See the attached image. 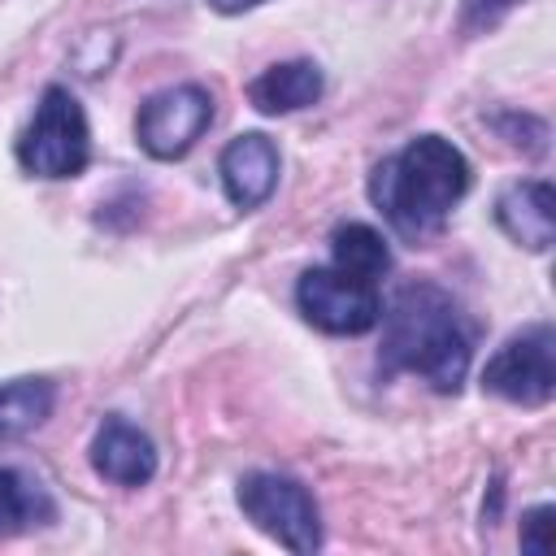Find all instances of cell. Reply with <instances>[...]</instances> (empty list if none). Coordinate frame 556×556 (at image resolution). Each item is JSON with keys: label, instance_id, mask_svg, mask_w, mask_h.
I'll list each match as a JSON object with an SVG mask.
<instances>
[{"label": "cell", "instance_id": "7c38bea8", "mask_svg": "<svg viewBox=\"0 0 556 556\" xmlns=\"http://www.w3.org/2000/svg\"><path fill=\"white\" fill-rule=\"evenodd\" d=\"M56 404V387L48 378H13L0 387V443L17 439L48 421Z\"/></svg>", "mask_w": 556, "mask_h": 556}, {"label": "cell", "instance_id": "277c9868", "mask_svg": "<svg viewBox=\"0 0 556 556\" xmlns=\"http://www.w3.org/2000/svg\"><path fill=\"white\" fill-rule=\"evenodd\" d=\"M239 508H243V517L261 534H269L287 552H317L321 547L317 504H313L308 486H300L295 478H282V473H248L239 482Z\"/></svg>", "mask_w": 556, "mask_h": 556}, {"label": "cell", "instance_id": "5bb4252c", "mask_svg": "<svg viewBox=\"0 0 556 556\" xmlns=\"http://www.w3.org/2000/svg\"><path fill=\"white\" fill-rule=\"evenodd\" d=\"M48 513L52 508L39 495V486H30L22 473L0 465V534H17V530H26L30 521H39Z\"/></svg>", "mask_w": 556, "mask_h": 556}, {"label": "cell", "instance_id": "5b68a950", "mask_svg": "<svg viewBox=\"0 0 556 556\" xmlns=\"http://www.w3.org/2000/svg\"><path fill=\"white\" fill-rule=\"evenodd\" d=\"M295 304H300L304 321H313L326 334H365L382 317L378 287L339 265L304 269L300 287H295Z\"/></svg>", "mask_w": 556, "mask_h": 556}, {"label": "cell", "instance_id": "8fae6325", "mask_svg": "<svg viewBox=\"0 0 556 556\" xmlns=\"http://www.w3.org/2000/svg\"><path fill=\"white\" fill-rule=\"evenodd\" d=\"M321 96V70L313 61H282L252 78L248 100L261 113H295Z\"/></svg>", "mask_w": 556, "mask_h": 556}, {"label": "cell", "instance_id": "4fadbf2b", "mask_svg": "<svg viewBox=\"0 0 556 556\" xmlns=\"http://www.w3.org/2000/svg\"><path fill=\"white\" fill-rule=\"evenodd\" d=\"M330 248H334V265L365 278V282H378L387 269H391V252H387V239L365 226V222H348L330 235Z\"/></svg>", "mask_w": 556, "mask_h": 556}, {"label": "cell", "instance_id": "52a82bcc", "mask_svg": "<svg viewBox=\"0 0 556 556\" xmlns=\"http://www.w3.org/2000/svg\"><path fill=\"white\" fill-rule=\"evenodd\" d=\"M213 122V96L200 83H178L139 104L135 139L156 161H178L195 148V139Z\"/></svg>", "mask_w": 556, "mask_h": 556}, {"label": "cell", "instance_id": "9c48e42d", "mask_svg": "<svg viewBox=\"0 0 556 556\" xmlns=\"http://www.w3.org/2000/svg\"><path fill=\"white\" fill-rule=\"evenodd\" d=\"M91 465L100 478H109L117 486H143L156 473V447L135 421L104 417V426L91 439Z\"/></svg>", "mask_w": 556, "mask_h": 556}, {"label": "cell", "instance_id": "3957f363", "mask_svg": "<svg viewBox=\"0 0 556 556\" xmlns=\"http://www.w3.org/2000/svg\"><path fill=\"white\" fill-rule=\"evenodd\" d=\"M91 130L83 104L65 87H48L26 135L17 139V161L35 178H74L87 169Z\"/></svg>", "mask_w": 556, "mask_h": 556}, {"label": "cell", "instance_id": "2e32d148", "mask_svg": "<svg viewBox=\"0 0 556 556\" xmlns=\"http://www.w3.org/2000/svg\"><path fill=\"white\" fill-rule=\"evenodd\" d=\"M521 0H460V26L465 30H491L508 9H517Z\"/></svg>", "mask_w": 556, "mask_h": 556}, {"label": "cell", "instance_id": "8992f818", "mask_svg": "<svg viewBox=\"0 0 556 556\" xmlns=\"http://www.w3.org/2000/svg\"><path fill=\"white\" fill-rule=\"evenodd\" d=\"M482 387L500 400L539 408L556 395V334L547 321L513 334L482 369Z\"/></svg>", "mask_w": 556, "mask_h": 556}, {"label": "cell", "instance_id": "7a4b0ae2", "mask_svg": "<svg viewBox=\"0 0 556 556\" xmlns=\"http://www.w3.org/2000/svg\"><path fill=\"white\" fill-rule=\"evenodd\" d=\"M374 204L408 243L443 230L447 213L469 191V161L443 135H417L374 169Z\"/></svg>", "mask_w": 556, "mask_h": 556}, {"label": "cell", "instance_id": "9a60e30c", "mask_svg": "<svg viewBox=\"0 0 556 556\" xmlns=\"http://www.w3.org/2000/svg\"><path fill=\"white\" fill-rule=\"evenodd\" d=\"M552 526H556V508L552 504H539L521 517V547L530 556H547L552 552Z\"/></svg>", "mask_w": 556, "mask_h": 556}, {"label": "cell", "instance_id": "30bf717a", "mask_svg": "<svg viewBox=\"0 0 556 556\" xmlns=\"http://www.w3.org/2000/svg\"><path fill=\"white\" fill-rule=\"evenodd\" d=\"M495 222L513 243H521L530 252H547L552 239H556V195H552V187L543 178L513 182L495 200Z\"/></svg>", "mask_w": 556, "mask_h": 556}, {"label": "cell", "instance_id": "6da1fadb", "mask_svg": "<svg viewBox=\"0 0 556 556\" xmlns=\"http://www.w3.org/2000/svg\"><path fill=\"white\" fill-rule=\"evenodd\" d=\"M382 321V361L387 369H408L426 378L434 391H456L469 374L473 330L452 300V291L434 282H408L395 291Z\"/></svg>", "mask_w": 556, "mask_h": 556}, {"label": "cell", "instance_id": "e0dca14e", "mask_svg": "<svg viewBox=\"0 0 556 556\" xmlns=\"http://www.w3.org/2000/svg\"><path fill=\"white\" fill-rule=\"evenodd\" d=\"M217 13H243V9H256V4H265V0H208Z\"/></svg>", "mask_w": 556, "mask_h": 556}, {"label": "cell", "instance_id": "ba28073f", "mask_svg": "<svg viewBox=\"0 0 556 556\" xmlns=\"http://www.w3.org/2000/svg\"><path fill=\"white\" fill-rule=\"evenodd\" d=\"M217 169H222V187H226L230 204L235 208H256V204H265L274 195L282 161H278V148H274L269 135L248 130V135H235L226 143Z\"/></svg>", "mask_w": 556, "mask_h": 556}]
</instances>
